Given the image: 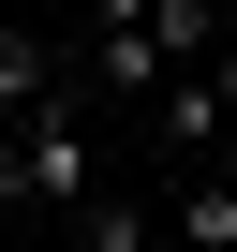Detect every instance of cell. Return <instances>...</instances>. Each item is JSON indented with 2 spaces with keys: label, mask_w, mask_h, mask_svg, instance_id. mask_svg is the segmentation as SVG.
Returning a JSON list of instances; mask_svg holds the SVG:
<instances>
[{
  "label": "cell",
  "mask_w": 237,
  "mask_h": 252,
  "mask_svg": "<svg viewBox=\"0 0 237 252\" xmlns=\"http://www.w3.org/2000/svg\"><path fill=\"white\" fill-rule=\"evenodd\" d=\"M104 193V134H89V89H59L15 149H0V222H74Z\"/></svg>",
  "instance_id": "1"
},
{
  "label": "cell",
  "mask_w": 237,
  "mask_h": 252,
  "mask_svg": "<svg viewBox=\"0 0 237 252\" xmlns=\"http://www.w3.org/2000/svg\"><path fill=\"white\" fill-rule=\"evenodd\" d=\"M59 89H74V74H59V45H45V30H15V15H0V149H15V134H30V119H45Z\"/></svg>",
  "instance_id": "2"
},
{
  "label": "cell",
  "mask_w": 237,
  "mask_h": 252,
  "mask_svg": "<svg viewBox=\"0 0 237 252\" xmlns=\"http://www.w3.org/2000/svg\"><path fill=\"white\" fill-rule=\"evenodd\" d=\"M74 252H163V193H134V178H104V193L74 208Z\"/></svg>",
  "instance_id": "3"
},
{
  "label": "cell",
  "mask_w": 237,
  "mask_h": 252,
  "mask_svg": "<svg viewBox=\"0 0 237 252\" xmlns=\"http://www.w3.org/2000/svg\"><path fill=\"white\" fill-rule=\"evenodd\" d=\"M0 252H15V237H0Z\"/></svg>",
  "instance_id": "4"
}]
</instances>
